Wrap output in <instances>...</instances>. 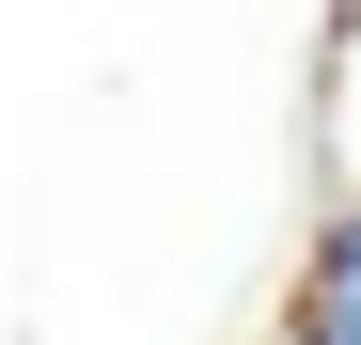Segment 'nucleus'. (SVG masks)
Instances as JSON below:
<instances>
[{
	"instance_id": "obj_1",
	"label": "nucleus",
	"mask_w": 361,
	"mask_h": 345,
	"mask_svg": "<svg viewBox=\"0 0 361 345\" xmlns=\"http://www.w3.org/2000/svg\"><path fill=\"white\" fill-rule=\"evenodd\" d=\"M283 345H361V204L314 220V251H298V330Z\"/></svg>"
}]
</instances>
